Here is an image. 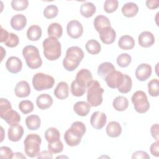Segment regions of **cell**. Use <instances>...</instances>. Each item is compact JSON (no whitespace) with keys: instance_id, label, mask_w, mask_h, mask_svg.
<instances>
[{"instance_id":"cell-40","label":"cell","mask_w":159,"mask_h":159,"mask_svg":"<svg viewBox=\"0 0 159 159\" xmlns=\"http://www.w3.org/2000/svg\"><path fill=\"white\" fill-rule=\"evenodd\" d=\"M58 9L57 6L51 4L47 6L43 10V16L47 19H53L57 16Z\"/></svg>"},{"instance_id":"cell-2","label":"cell","mask_w":159,"mask_h":159,"mask_svg":"<svg viewBox=\"0 0 159 159\" xmlns=\"http://www.w3.org/2000/svg\"><path fill=\"white\" fill-rule=\"evenodd\" d=\"M84 57V52L77 46L69 47L66 52V56L63 60V66L68 71H74Z\"/></svg>"},{"instance_id":"cell-26","label":"cell","mask_w":159,"mask_h":159,"mask_svg":"<svg viewBox=\"0 0 159 159\" xmlns=\"http://www.w3.org/2000/svg\"><path fill=\"white\" fill-rule=\"evenodd\" d=\"M119 47L123 50H128L132 49L135 46L134 38L129 35H124L120 37L118 41Z\"/></svg>"},{"instance_id":"cell-10","label":"cell","mask_w":159,"mask_h":159,"mask_svg":"<svg viewBox=\"0 0 159 159\" xmlns=\"http://www.w3.org/2000/svg\"><path fill=\"white\" fill-rule=\"evenodd\" d=\"M66 32L68 35L72 39H78L83 32L82 24L76 20H72L68 22L66 25Z\"/></svg>"},{"instance_id":"cell-3","label":"cell","mask_w":159,"mask_h":159,"mask_svg":"<svg viewBox=\"0 0 159 159\" xmlns=\"http://www.w3.org/2000/svg\"><path fill=\"white\" fill-rule=\"evenodd\" d=\"M43 55L45 57L50 60L54 61L61 56V43L58 39L49 37L46 38L42 43Z\"/></svg>"},{"instance_id":"cell-42","label":"cell","mask_w":159,"mask_h":159,"mask_svg":"<svg viewBox=\"0 0 159 159\" xmlns=\"http://www.w3.org/2000/svg\"><path fill=\"white\" fill-rule=\"evenodd\" d=\"M119 6L117 0H106L104 4V10L107 13H112L116 11Z\"/></svg>"},{"instance_id":"cell-34","label":"cell","mask_w":159,"mask_h":159,"mask_svg":"<svg viewBox=\"0 0 159 159\" xmlns=\"http://www.w3.org/2000/svg\"><path fill=\"white\" fill-rule=\"evenodd\" d=\"M45 138L48 143H52L60 140V134L58 130L55 127L47 129L45 132Z\"/></svg>"},{"instance_id":"cell-28","label":"cell","mask_w":159,"mask_h":159,"mask_svg":"<svg viewBox=\"0 0 159 159\" xmlns=\"http://www.w3.org/2000/svg\"><path fill=\"white\" fill-rule=\"evenodd\" d=\"M42 31L40 26L32 25L29 27L27 31V37L31 41H37L42 36Z\"/></svg>"},{"instance_id":"cell-41","label":"cell","mask_w":159,"mask_h":159,"mask_svg":"<svg viewBox=\"0 0 159 159\" xmlns=\"http://www.w3.org/2000/svg\"><path fill=\"white\" fill-rule=\"evenodd\" d=\"M86 88L80 86L75 80H74L71 84V92L74 96L80 97L82 96L86 92Z\"/></svg>"},{"instance_id":"cell-44","label":"cell","mask_w":159,"mask_h":159,"mask_svg":"<svg viewBox=\"0 0 159 159\" xmlns=\"http://www.w3.org/2000/svg\"><path fill=\"white\" fill-rule=\"evenodd\" d=\"M48 149L52 153H60L63 151V143L61 142L60 139L52 143H48Z\"/></svg>"},{"instance_id":"cell-6","label":"cell","mask_w":159,"mask_h":159,"mask_svg":"<svg viewBox=\"0 0 159 159\" xmlns=\"http://www.w3.org/2000/svg\"><path fill=\"white\" fill-rule=\"evenodd\" d=\"M41 142L42 139L40 135L35 134H30L27 135L24 141L25 154L30 158L37 157L40 153Z\"/></svg>"},{"instance_id":"cell-49","label":"cell","mask_w":159,"mask_h":159,"mask_svg":"<svg viewBox=\"0 0 159 159\" xmlns=\"http://www.w3.org/2000/svg\"><path fill=\"white\" fill-rule=\"evenodd\" d=\"M150 150L152 155L158 157L159 156V142L156 141L153 143L150 147Z\"/></svg>"},{"instance_id":"cell-1","label":"cell","mask_w":159,"mask_h":159,"mask_svg":"<svg viewBox=\"0 0 159 159\" xmlns=\"http://www.w3.org/2000/svg\"><path fill=\"white\" fill-rule=\"evenodd\" d=\"M86 131L85 125L80 121L72 123L71 127L65 132L64 139L68 146L75 147L80 144L81 139Z\"/></svg>"},{"instance_id":"cell-4","label":"cell","mask_w":159,"mask_h":159,"mask_svg":"<svg viewBox=\"0 0 159 159\" xmlns=\"http://www.w3.org/2000/svg\"><path fill=\"white\" fill-rule=\"evenodd\" d=\"M104 89L96 80H93L87 88V101L92 107H97L102 102Z\"/></svg>"},{"instance_id":"cell-47","label":"cell","mask_w":159,"mask_h":159,"mask_svg":"<svg viewBox=\"0 0 159 159\" xmlns=\"http://www.w3.org/2000/svg\"><path fill=\"white\" fill-rule=\"evenodd\" d=\"M14 153L12 150L8 147L2 146L0 148V158L11 159L13 158Z\"/></svg>"},{"instance_id":"cell-39","label":"cell","mask_w":159,"mask_h":159,"mask_svg":"<svg viewBox=\"0 0 159 159\" xmlns=\"http://www.w3.org/2000/svg\"><path fill=\"white\" fill-rule=\"evenodd\" d=\"M131 61H132L131 56L128 53H121L120 55H119L116 59L117 65L122 68L127 67L130 65Z\"/></svg>"},{"instance_id":"cell-24","label":"cell","mask_w":159,"mask_h":159,"mask_svg":"<svg viewBox=\"0 0 159 159\" xmlns=\"http://www.w3.org/2000/svg\"><path fill=\"white\" fill-rule=\"evenodd\" d=\"M121 11L124 16L127 17H133L138 13L139 7L137 4L132 2H129L123 5Z\"/></svg>"},{"instance_id":"cell-13","label":"cell","mask_w":159,"mask_h":159,"mask_svg":"<svg viewBox=\"0 0 159 159\" xmlns=\"http://www.w3.org/2000/svg\"><path fill=\"white\" fill-rule=\"evenodd\" d=\"M152 72V66L149 64L142 63L139 65L136 68L135 75L138 80L143 81L150 77Z\"/></svg>"},{"instance_id":"cell-9","label":"cell","mask_w":159,"mask_h":159,"mask_svg":"<svg viewBox=\"0 0 159 159\" xmlns=\"http://www.w3.org/2000/svg\"><path fill=\"white\" fill-rule=\"evenodd\" d=\"M124 78V74L120 71H116V70L111 72L106 76L104 80L106 82L107 86L112 89L118 88L122 84Z\"/></svg>"},{"instance_id":"cell-11","label":"cell","mask_w":159,"mask_h":159,"mask_svg":"<svg viewBox=\"0 0 159 159\" xmlns=\"http://www.w3.org/2000/svg\"><path fill=\"white\" fill-rule=\"evenodd\" d=\"M75 81L80 86L87 89L93 81L92 73L89 70L83 68L77 73Z\"/></svg>"},{"instance_id":"cell-8","label":"cell","mask_w":159,"mask_h":159,"mask_svg":"<svg viewBox=\"0 0 159 159\" xmlns=\"http://www.w3.org/2000/svg\"><path fill=\"white\" fill-rule=\"evenodd\" d=\"M135 110L140 113L143 114L148 111L150 108V103L146 94L142 91L135 92L131 98Z\"/></svg>"},{"instance_id":"cell-16","label":"cell","mask_w":159,"mask_h":159,"mask_svg":"<svg viewBox=\"0 0 159 159\" xmlns=\"http://www.w3.org/2000/svg\"><path fill=\"white\" fill-rule=\"evenodd\" d=\"M155 37L149 31H143L139 35L138 41L139 45L144 48H148L155 43Z\"/></svg>"},{"instance_id":"cell-27","label":"cell","mask_w":159,"mask_h":159,"mask_svg":"<svg viewBox=\"0 0 159 159\" xmlns=\"http://www.w3.org/2000/svg\"><path fill=\"white\" fill-rule=\"evenodd\" d=\"M1 118L3 119L9 125L17 124L20 121V116L17 111H14L13 109H11L7 111L1 117Z\"/></svg>"},{"instance_id":"cell-45","label":"cell","mask_w":159,"mask_h":159,"mask_svg":"<svg viewBox=\"0 0 159 159\" xmlns=\"http://www.w3.org/2000/svg\"><path fill=\"white\" fill-rule=\"evenodd\" d=\"M19 42V37L14 33H9V36L7 40L4 42L5 45L11 48L16 47Z\"/></svg>"},{"instance_id":"cell-32","label":"cell","mask_w":159,"mask_h":159,"mask_svg":"<svg viewBox=\"0 0 159 159\" xmlns=\"http://www.w3.org/2000/svg\"><path fill=\"white\" fill-rule=\"evenodd\" d=\"M96 6L91 2H86L81 4L80 7L81 14L86 18L92 17L96 12Z\"/></svg>"},{"instance_id":"cell-29","label":"cell","mask_w":159,"mask_h":159,"mask_svg":"<svg viewBox=\"0 0 159 159\" xmlns=\"http://www.w3.org/2000/svg\"><path fill=\"white\" fill-rule=\"evenodd\" d=\"M47 33L49 37L58 39L62 36L63 28L59 23L53 22L50 24L48 27Z\"/></svg>"},{"instance_id":"cell-19","label":"cell","mask_w":159,"mask_h":159,"mask_svg":"<svg viewBox=\"0 0 159 159\" xmlns=\"http://www.w3.org/2000/svg\"><path fill=\"white\" fill-rule=\"evenodd\" d=\"M27 24L26 17L21 14H17L12 16L11 20V25L16 30H22Z\"/></svg>"},{"instance_id":"cell-38","label":"cell","mask_w":159,"mask_h":159,"mask_svg":"<svg viewBox=\"0 0 159 159\" xmlns=\"http://www.w3.org/2000/svg\"><path fill=\"white\" fill-rule=\"evenodd\" d=\"M19 108L23 114H27L33 111L34 106L32 101L29 100H22L19 104Z\"/></svg>"},{"instance_id":"cell-21","label":"cell","mask_w":159,"mask_h":159,"mask_svg":"<svg viewBox=\"0 0 159 159\" xmlns=\"http://www.w3.org/2000/svg\"><path fill=\"white\" fill-rule=\"evenodd\" d=\"M93 24L95 29L98 32H100L101 31L107 27H111V22L109 19L106 16L103 15H99L96 16L94 18Z\"/></svg>"},{"instance_id":"cell-15","label":"cell","mask_w":159,"mask_h":159,"mask_svg":"<svg viewBox=\"0 0 159 159\" xmlns=\"http://www.w3.org/2000/svg\"><path fill=\"white\" fill-rule=\"evenodd\" d=\"M24 134V129L19 124L11 125L8 129L7 137L9 140L12 142H18L22 137Z\"/></svg>"},{"instance_id":"cell-12","label":"cell","mask_w":159,"mask_h":159,"mask_svg":"<svg viewBox=\"0 0 159 159\" xmlns=\"http://www.w3.org/2000/svg\"><path fill=\"white\" fill-rule=\"evenodd\" d=\"M107 122L106 115L100 111H96L93 113L90 119V124L93 128L97 130L101 129L106 125Z\"/></svg>"},{"instance_id":"cell-51","label":"cell","mask_w":159,"mask_h":159,"mask_svg":"<svg viewBox=\"0 0 159 159\" xmlns=\"http://www.w3.org/2000/svg\"><path fill=\"white\" fill-rule=\"evenodd\" d=\"M146 6L150 9H155L159 6L158 0H147L146 1Z\"/></svg>"},{"instance_id":"cell-36","label":"cell","mask_w":159,"mask_h":159,"mask_svg":"<svg viewBox=\"0 0 159 159\" xmlns=\"http://www.w3.org/2000/svg\"><path fill=\"white\" fill-rule=\"evenodd\" d=\"M132 86V81L131 78L129 75L124 74L123 81L117 89L120 93L125 94L129 93L131 90Z\"/></svg>"},{"instance_id":"cell-18","label":"cell","mask_w":159,"mask_h":159,"mask_svg":"<svg viewBox=\"0 0 159 159\" xmlns=\"http://www.w3.org/2000/svg\"><path fill=\"white\" fill-rule=\"evenodd\" d=\"M31 92L29 84L26 81H20L17 83L14 89L15 94L19 98L29 96Z\"/></svg>"},{"instance_id":"cell-48","label":"cell","mask_w":159,"mask_h":159,"mask_svg":"<svg viewBox=\"0 0 159 159\" xmlns=\"http://www.w3.org/2000/svg\"><path fill=\"white\" fill-rule=\"evenodd\" d=\"M132 158H142V159H149L150 156L148 153L144 151L139 150L134 152L132 154Z\"/></svg>"},{"instance_id":"cell-43","label":"cell","mask_w":159,"mask_h":159,"mask_svg":"<svg viewBox=\"0 0 159 159\" xmlns=\"http://www.w3.org/2000/svg\"><path fill=\"white\" fill-rule=\"evenodd\" d=\"M29 6L27 0H12L11 1V7L15 11H24Z\"/></svg>"},{"instance_id":"cell-22","label":"cell","mask_w":159,"mask_h":159,"mask_svg":"<svg viewBox=\"0 0 159 159\" xmlns=\"http://www.w3.org/2000/svg\"><path fill=\"white\" fill-rule=\"evenodd\" d=\"M69 89L68 84L65 81L58 83L54 90V95L59 99L63 100L68 97Z\"/></svg>"},{"instance_id":"cell-50","label":"cell","mask_w":159,"mask_h":159,"mask_svg":"<svg viewBox=\"0 0 159 159\" xmlns=\"http://www.w3.org/2000/svg\"><path fill=\"white\" fill-rule=\"evenodd\" d=\"M150 132L152 136L157 140H158L159 137H158V124H155L152 125L150 128Z\"/></svg>"},{"instance_id":"cell-14","label":"cell","mask_w":159,"mask_h":159,"mask_svg":"<svg viewBox=\"0 0 159 159\" xmlns=\"http://www.w3.org/2000/svg\"><path fill=\"white\" fill-rule=\"evenodd\" d=\"M6 68L11 73H17L20 72L22 68V62L17 57H9L6 62Z\"/></svg>"},{"instance_id":"cell-33","label":"cell","mask_w":159,"mask_h":159,"mask_svg":"<svg viewBox=\"0 0 159 159\" xmlns=\"http://www.w3.org/2000/svg\"><path fill=\"white\" fill-rule=\"evenodd\" d=\"M112 106L116 111H124L128 107L129 101L127 98L122 96H119L113 100Z\"/></svg>"},{"instance_id":"cell-7","label":"cell","mask_w":159,"mask_h":159,"mask_svg":"<svg viewBox=\"0 0 159 159\" xmlns=\"http://www.w3.org/2000/svg\"><path fill=\"white\" fill-rule=\"evenodd\" d=\"M55 84L53 76L43 73H37L32 78V85L38 91L52 88Z\"/></svg>"},{"instance_id":"cell-52","label":"cell","mask_w":159,"mask_h":159,"mask_svg":"<svg viewBox=\"0 0 159 159\" xmlns=\"http://www.w3.org/2000/svg\"><path fill=\"white\" fill-rule=\"evenodd\" d=\"M37 158H49L51 159L53 158L52 156V153L50 152L49 150H44L41 152L40 153H39L37 155Z\"/></svg>"},{"instance_id":"cell-46","label":"cell","mask_w":159,"mask_h":159,"mask_svg":"<svg viewBox=\"0 0 159 159\" xmlns=\"http://www.w3.org/2000/svg\"><path fill=\"white\" fill-rule=\"evenodd\" d=\"M12 109L11 102L5 98L0 99V116L1 117L9 110Z\"/></svg>"},{"instance_id":"cell-53","label":"cell","mask_w":159,"mask_h":159,"mask_svg":"<svg viewBox=\"0 0 159 159\" xmlns=\"http://www.w3.org/2000/svg\"><path fill=\"white\" fill-rule=\"evenodd\" d=\"M0 42L2 43V42H5L9 36V33L7 32V30H6L5 29H2V27H1V29H0Z\"/></svg>"},{"instance_id":"cell-5","label":"cell","mask_w":159,"mask_h":159,"mask_svg":"<svg viewBox=\"0 0 159 159\" xmlns=\"http://www.w3.org/2000/svg\"><path fill=\"white\" fill-rule=\"evenodd\" d=\"M22 55L27 66L31 69H37L42 65L39 49L34 45H27L22 50Z\"/></svg>"},{"instance_id":"cell-37","label":"cell","mask_w":159,"mask_h":159,"mask_svg":"<svg viewBox=\"0 0 159 159\" xmlns=\"http://www.w3.org/2000/svg\"><path fill=\"white\" fill-rule=\"evenodd\" d=\"M148 91L152 97H157L159 94V81L157 78L151 80L148 83Z\"/></svg>"},{"instance_id":"cell-20","label":"cell","mask_w":159,"mask_h":159,"mask_svg":"<svg viewBox=\"0 0 159 159\" xmlns=\"http://www.w3.org/2000/svg\"><path fill=\"white\" fill-rule=\"evenodd\" d=\"M53 104V99L48 94H41L36 99V104L37 107L42 110L49 108Z\"/></svg>"},{"instance_id":"cell-23","label":"cell","mask_w":159,"mask_h":159,"mask_svg":"<svg viewBox=\"0 0 159 159\" xmlns=\"http://www.w3.org/2000/svg\"><path fill=\"white\" fill-rule=\"evenodd\" d=\"M107 135L112 138L119 137L122 132V127L120 124L117 121H111L109 122L106 127Z\"/></svg>"},{"instance_id":"cell-54","label":"cell","mask_w":159,"mask_h":159,"mask_svg":"<svg viewBox=\"0 0 159 159\" xmlns=\"http://www.w3.org/2000/svg\"><path fill=\"white\" fill-rule=\"evenodd\" d=\"M25 156L22 153L20 152H16L15 153H14V156H13V158H24L25 159Z\"/></svg>"},{"instance_id":"cell-35","label":"cell","mask_w":159,"mask_h":159,"mask_svg":"<svg viewBox=\"0 0 159 159\" xmlns=\"http://www.w3.org/2000/svg\"><path fill=\"white\" fill-rule=\"evenodd\" d=\"M85 47L88 53L92 55L98 54L101 50V44L94 39L88 40L85 45Z\"/></svg>"},{"instance_id":"cell-30","label":"cell","mask_w":159,"mask_h":159,"mask_svg":"<svg viewBox=\"0 0 159 159\" xmlns=\"http://www.w3.org/2000/svg\"><path fill=\"white\" fill-rule=\"evenodd\" d=\"M114 70H115L114 65L111 62L106 61L99 65L98 68V75L104 80L106 76Z\"/></svg>"},{"instance_id":"cell-25","label":"cell","mask_w":159,"mask_h":159,"mask_svg":"<svg viewBox=\"0 0 159 159\" xmlns=\"http://www.w3.org/2000/svg\"><path fill=\"white\" fill-rule=\"evenodd\" d=\"M91 109V106L85 101H78L73 106V110L75 113L80 116H86L88 114Z\"/></svg>"},{"instance_id":"cell-17","label":"cell","mask_w":159,"mask_h":159,"mask_svg":"<svg viewBox=\"0 0 159 159\" xmlns=\"http://www.w3.org/2000/svg\"><path fill=\"white\" fill-rule=\"evenodd\" d=\"M99 34L101 40L105 44L112 43L116 38V32L111 27L102 30Z\"/></svg>"},{"instance_id":"cell-31","label":"cell","mask_w":159,"mask_h":159,"mask_svg":"<svg viewBox=\"0 0 159 159\" xmlns=\"http://www.w3.org/2000/svg\"><path fill=\"white\" fill-rule=\"evenodd\" d=\"M41 124V120L39 116L32 114L28 116L25 119V124L28 129L30 130H37Z\"/></svg>"}]
</instances>
